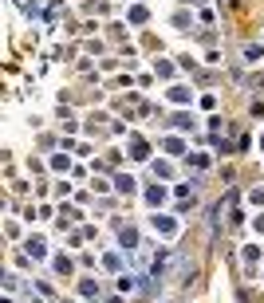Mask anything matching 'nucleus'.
<instances>
[{
	"label": "nucleus",
	"instance_id": "f257e3e1",
	"mask_svg": "<svg viewBox=\"0 0 264 303\" xmlns=\"http://www.w3.org/2000/svg\"><path fill=\"white\" fill-rule=\"evenodd\" d=\"M245 59H249V63H260L264 51H260V47H245Z\"/></svg>",
	"mask_w": 264,
	"mask_h": 303
}]
</instances>
